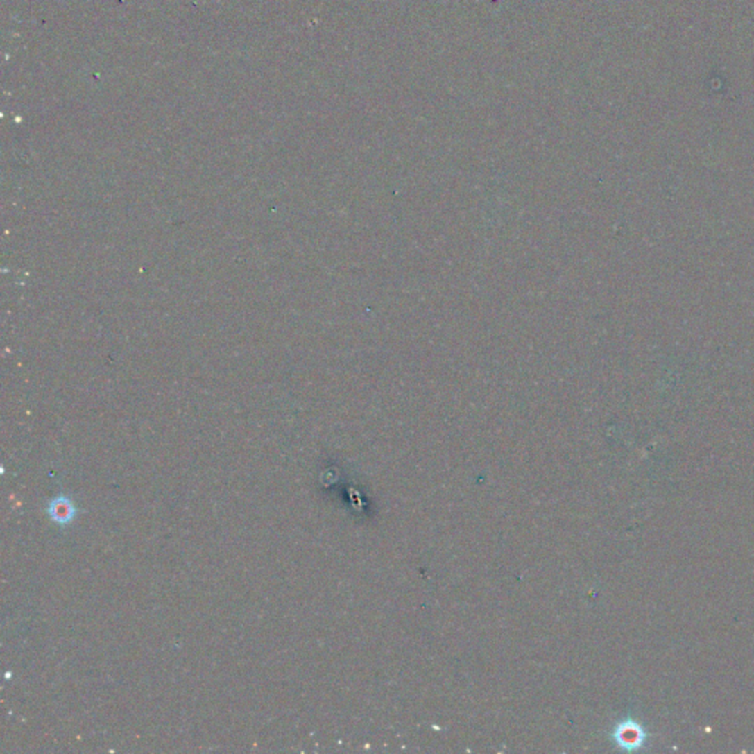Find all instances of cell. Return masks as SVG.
Wrapping results in <instances>:
<instances>
[{"mask_svg": "<svg viewBox=\"0 0 754 754\" xmlns=\"http://www.w3.org/2000/svg\"><path fill=\"white\" fill-rule=\"evenodd\" d=\"M47 514H49V517L58 523V524H68L74 520L76 514H77V508L74 507V502L71 501L69 498L67 497H56L53 498L51 502H49V507H47Z\"/></svg>", "mask_w": 754, "mask_h": 754, "instance_id": "obj_1", "label": "cell"}, {"mask_svg": "<svg viewBox=\"0 0 754 754\" xmlns=\"http://www.w3.org/2000/svg\"><path fill=\"white\" fill-rule=\"evenodd\" d=\"M640 735H641L640 729H637V728L631 729L629 726H625V728H622L620 731L617 732V739H619V743L622 746L633 747V746L640 744V741H641Z\"/></svg>", "mask_w": 754, "mask_h": 754, "instance_id": "obj_2", "label": "cell"}]
</instances>
